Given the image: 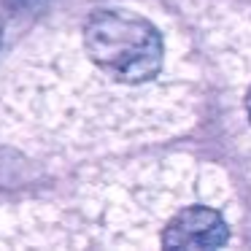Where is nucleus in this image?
<instances>
[{
    "label": "nucleus",
    "instance_id": "1",
    "mask_svg": "<svg viewBox=\"0 0 251 251\" xmlns=\"http://www.w3.org/2000/svg\"><path fill=\"white\" fill-rule=\"evenodd\" d=\"M89 60L119 84H146L159 76L165 41L149 19L132 11L98 8L84 22Z\"/></svg>",
    "mask_w": 251,
    "mask_h": 251
},
{
    "label": "nucleus",
    "instance_id": "5",
    "mask_svg": "<svg viewBox=\"0 0 251 251\" xmlns=\"http://www.w3.org/2000/svg\"><path fill=\"white\" fill-rule=\"evenodd\" d=\"M0 41H3V22H0Z\"/></svg>",
    "mask_w": 251,
    "mask_h": 251
},
{
    "label": "nucleus",
    "instance_id": "3",
    "mask_svg": "<svg viewBox=\"0 0 251 251\" xmlns=\"http://www.w3.org/2000/svg\"><path fill=\"white\" fill-rule=\"evenodd\" d=\"M35 0H3V6L8 8V11H22V8L33 6Z\"/></svg>",
    "mask_w": 251,
    "mask_h": 251
},
{
    "label": "nucleus",
    "instance_id": "2",
    "mask_svg": "<svg viewBox=\"0 0 251 251\" xmlns=\"http://www.w3.org/2000/svg\"><path fill=\"white\" fill-rule=\"evenodd\" d=\"M229 240V224L216 208L189 205L181 208L162 229L165 249H186V251H211Z\"/></svg>",
    "mask_w": 251,
    "mask_h": 251
},
{
    "label": "nucleus",
    "instance_id": "4",
    "mask_svg": "<svg viewBox=\"0 0 251 251\" xmlns=\"http://www.w3.org/2000/svg\"><path fill=\"white\" fill-rule=\"evenodd\" d=\"M246 114H249V122H251V87L246 92Z\"/></svg>",
    "mask_w": 251,
    "mask_h": 251
}]
</instances>
